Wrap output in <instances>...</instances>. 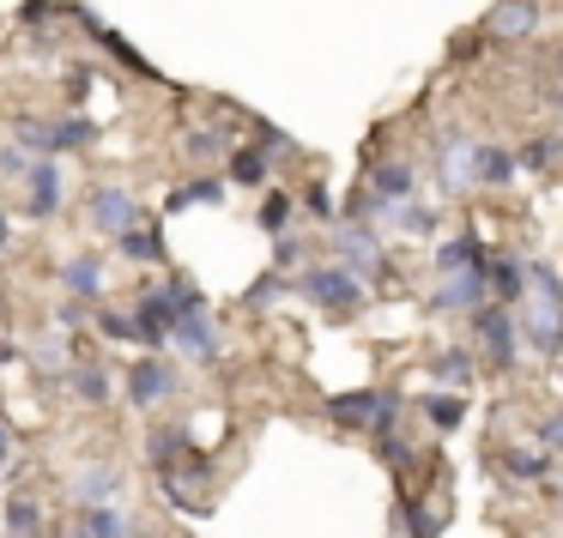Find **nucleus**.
<instances>
[{
    "instance_id": "obj_11",
    "label": "nucleus",
    "mask_w": 563,
    "mask_h": 538,
    "mask_svg": "<svg viewBox=\"0 0 563 538\" xmlns=\"http://www.w3.org/2000/svg\"><path fill=\"white\" fill-rule=\"evenodd\" d=\"M473 146H478V139H466V134H449V139H442V188H449V194L478 188V182H473Z\"/></svg>"
},
{
    "instance_id": "obj_22",
    "label": "nucleus",
    "mask_w": 563,
    "mask_h": 538,
    "mask_svg": "<svg viewBox=\"0 0 563 538\" xmlns=\"http://www.w3.org/2000/svg\"><path fill=\"white\" fill-rule=\"evenodd\" d=\"M219 200H224L219 176H195L188 188H176V194H170V206H219Z\"/></svg>"
},
{
    "instance_id": "obj_30",
    "label": "nucleus",
    "mask_w": 563,
    "mask_h": 538,
    "mask_svg": "<svg viewBox=\"0 0 563 538\" xmlns=\"http://www.w3.org/2000/svg\"><path fill=\"white\" fill-rule=\"evenodd\" d=\"M406 533H412V538H437L442 533V520H437V508H424V502H406Z\"/></svg>"
},
{
    "instance_id": "obj_3",
    "label": "nucleus",
    "mask_w": 563,
    "mask_h": 538,
    "mask_svg": "<svg viewBox=\"0 0 563 538\" xmlns=\"http://www.w3.org/2000/svg\"><path fill=\"white\" fill-rule=\"evenodd\" d=\"M297 291L316 309H333V315H352V309L364 303V284H357L352 267H309L303 279H297Z\"/></svg>"
},
{
    "instance_id": "obj_10",
    "label": "nucleus",
    "mask_w": 563,
    "mask_h": 538,
    "mask_svg": "<svg viewBox=\"0 0 563 538\" xmlns=\"http://www.w3.org/2000/svg\"><path fill=\"white\" fill-rule=\"evenodd\" d=\"M25 212H37V218H49L55 206H62V170H55V158L43 164H25Z\"/></svg>"
},
{
    "instance_id": "obj_39",
    "label": "nucleus",
    "mask_w": 563,
    "mask_h": 538,
    "mask_svg": "<svg viewBox=\"0 0 563 538\" xmlns=\"http://www.w3.org/2000/svg\"><path fill=\"white\" fill-rule=\"evenodd\" d=\"M79 538H86V533H79Z\"/></svg>"
},
{
    "instance_id": "obj_16",
    "label": "nucleus",
    "mask_w": 563,
    "mask_h": 538,
    "mask_svg": "<svg viewBox=\"0 0 563 538\" xmlns=\"http://www.w3.org/2000/svg\"><path fill=\"white\" fill-rule=\"evenodd\" d=\"M369 194H376V200H412L418 194L412 164H382V170L369 176Z\"/></svg>"
},
{
    "instance_id": "obj_35",
    "label": "nucleus",
    "mask_w": 563,
    "mask_h": 538,
    "mask_svg": "<svg viewBox=\"0 0 563 538\" xmlns=\"http://www.w3.org/2000/svg\"><path fill=\"white\" fill-rule=\"evenodd\" d=\"M539 448H563V412H551L545 424H539Z\"/></svg>"
},
{
    "instance_id": "obj_13",
    "label": "nucleus",
    "mask_w": 563,
    "mask_h": 538,
    "mask_svg": "<svg viewBox=\"0 0 563 538\" xmlns=\"http://www.w3.org/2000/svg\"><path fill=\"white\" fill-rule=\"evenodd\" d=\"M170 339H176V345H188L195 357H212V351H219V333H212V321H207V303H188Z\"/></svg>"
},
{
    "instance_id": "obj_32",
    "label": "nucleus",
    "mask_w": 563,
    "mask_h": 538,
    "mask_svg": "<svg viewBox=\"0 0 563 538\" xmlns=\"http://www.w3.org/2000/svg\"><path fill=\"white\" fill-rule=\"evenodd\" d=\"M279 291H285V279H279V272H267L261 284H249V291H243V303H249V309H261V303H273Z\"/></svg>"
},
{
    "instance_id": "obj_1",
    "label": "nucleus",
    "mask_w": 563,
    "mask_h": 538,
    "mask_svg": "<svg viewBox=\"0 0 563 538\" xmlns=\"http://www.w3.org/2000/svg\"><path fill=\"white\" fill-rule=\"evenodd\" d=\"M527 291H533V303L515 321V333L527 339V351L558 357L563 351V279H558V267L533 260V267H527Z\"/></svg>"
},
{
    "instance_id": "obj_21",
    "label": "nucleus",
    "mask_w": 563,
    "mask_h": 538,
    "mask_svg": "<svg viewBox=\"0 0 563 538\" xmlns=\"http://www.w3.org/2000/svg\"><path fill=\"white\" fill-rule=\"evenodd\" d=\"M86 538H128V514H115L110 502H86Z\"/></svg>"
},
{
    "instance_id": "obj_26",
    "label": "nucleus",
    "mask_w": 563,
    "mask_h": 538,
    "mask_svg": "<svg viewBox=\"0 0 563 538\" xmlns=\"http://www.w3.org/2000/svg\"><path fill=\"white\" fill-rule=\"evenodd\" d=\"M224 152H231V139H224L219 127H195V134H188V158H195V164L224 158Z\"/></svg>"
},
{
    "instance_id": "obj_20",
    "label": "nucleus",
    "mask_w": 563,
    "mask_h": 538,
    "mask_svg": "<svg viewBox=\"0 0 563 538\" xmlns=\"http://www.w3.org/2000/svg\"><path fill=\"white\" fill-rule=\"evenodd\" d=\"M231 182L236 188H261V182H267V152H261V146L231 152Z\"/></svg>"
},
{
    "instance_id": "obj_29",
    "label": "nucleus",
    "mask_w": 563,
    "mask_h": 538,
    "mask_svg": "<svg viewBox=\"0 0 563 538\" xmlns=\"http://www.w3.org/2000/svg\"><path fill=\"white\" fill-rule=\"evenodd\" d=\"M74 393H79V400H86V405H103V400H110V381H103V369H74Z\"/></svg>"
},
{
    "instance_id": "obj_38",
    "label": "nucleus",
    "mask_w": 563,
    "mask_h": 538,
    "mask_svg": "<svg viewBox=\"0 0 563 538\" xmlns=\"http://www.w3.org/2000/svg\"><path fill=\"white\" fill-rule=\"evenodd\" d=\"M558 496H563V472H558Z\"/></svg>"
},
{
    "instance_id": "obj_31",
    "label": "nucleus",
    "mask_w": 563,
    "mask_h": 538,
    "mask_svg": "<svg viewBox=\"0 0 563 538\" xmlns=\"http://www.w3.org/2000/svg\"><path fill=\"white\" fill-rule=\"evenodd\" d=\"M558 152H563L558 139H533V146H527V152H521V158H515V164H527V170H545V164L558 158Z\"/></svg>"
},
{
    "instance_id": "obj_36",
    "label": "nucleus",
    "mask_w": 563,
    "mask_h": 538,
    "mask_svg": "<svg viewBox=\"0 0 563 538\" xmlns=\"http://www.w3.org/2000/svg\"><path fill=\"white\" fill-rule=\"evenodd\" d=\"M13 460V436H7V417H0V466Z\"/></svg>"
},
{
    "instance_id": "obj_34",
    "label": "nucleus",
    "mask_w": 563,
    "mask_h": 538,
    "mask_svg": "<svg viewBox=\"0 0 563 538\" xmlns=\"http://www.w3.org/2000/svg\"><path fill=\"white\" fill-rule=\"evenodd\" d=\"M98 333L103 339H134V315H115L110 309V315H98Z\"/></svg>"
},
{
    "instance_id": "obj_8",
    "label": "nucleus",
    "mask_w": 563,
    "mask_h": 538,
    "mask_svg": "<svg viewBox=\"0 0 563 538\" xmlns=\"http://www.w3.org/2000/svg\"><path fill=\"white\" fill-rule=\"evenodd\" d=\"M170 393H176V369L164 363V357H146V363L128 369V400L134 405H158V400H170Z\"/></svg>"
},
{
    "instance_id": "obj_18",
    "label": "nucleus",
    "mask_w": 563,
    "mask_h": 538,
    "mask_svg": "<svg viewBox=\"0 0 563 538\" xmlns=\"http://www.w3.org/2000/svg\"><path fill=\"white\" fill-rule=\"evenodd\" d=\"M37 533H43V508L13 490V496H7V538H37Z\"/></svg>"
},
{
    "instance_id": "obj_5",
    "label": "nucleus",
    "mask_w": 563,
    "mask_h": 538,
    "mask_svg": "<svg viewBox=\"0 0 563 538\" xmlns=\"http://www.w3.org/2000/svg\"><path fill=\"white\" fill-rule=\"evenodd\" d=\"M473 327H478V345H485L490 363H515L521 351V333H515V315L503 303H478L473 309Z\"/></svg>"
},
{
    "instance_id": "obj_23",
    "label": "nucleus",
    "mask_w": 563,
    "mask_h": 538,
    "mask_svg": "<svg viewBox=\"0 0 563 538\" xmlns=\"http://www.w3.org/2000/svg\"><path fill=\"white\" fill-rule=\"evenodd\" d=\"M430 376H437L442 388H466V381H473V351H442L437 363H430Z\"/></svg>"
},
{
    "instance_id": "obj_12",
    "label": "nucleus",
    "mask_w": 563,
    "mask_h": 538,
    "mask_svg": "<svg viewBox=\"0 0 563 538\" xmlns=\"http://www.w3.org/2000/svg\"><path fill=\"white\" fill-rule=\"evenodd\" d=\"M485 31H490V37H503V43H521V37H533V31H539V7H533V0H503Z\"/></svg>"
},
{
    "instance_id": "obj_2",
    "label": "nucleus",
    "mask_w": 563,
    "mask_h": 538,
    "mask_svg": "<svg viewBox=\"0 0 563 538\" xmlns=\"http://www.w3.org/2000/svg\"><path fill=\"white\" fill-rule=\"evenodd\" d=\"M188 303H207V296H200L195 284H183V279H164V291H146V296H140V309H134V339L158 351V345L176 333V321H183Z\"/></svg>"
},
{
    "instance_id": "obj_14",
    "label": "nucleus",
    "mask_w": 563,
    "mask_h": 538,
    "mask_svg": "<svg viewBox=\"0 0 563 538\" xmlns=\"http://www.w3.org/2000/svg\"><path fill=\"white\" fill-rule=\"evenodd\" d=\"M485 279H490V296H497V303H515V296H527V267H521L515 255L485 260Z\"/></svg>"
},
{
    "instance_id": "obj_19",
    "label": "nucleus",
    "mask_w": 563,
    "mask_h": 538,
    "mask_svg": "<svg viewBox=\"0 0 563 538\" xmlns=\"http://www.w3.org/2000/svg\"><path fill=\"white\" fill-rule=\"evenodd\" d=\"M478 260H490V255H485V243H478V236H454V243H442V248H437V267H442V272L478 267Z\"/></svg>"
},
{
    "instance_id": "obj_27",
    "label": "nucleus",
    "mask_w": 563,
    "mask_h": 538,
    "mask_svg": "<svg viewBox=\"0 0 563 538\" xmlns=\"http://www.w3.org/2000/svg\"><path fill=\"white\" fill-rule=\"evenodd\" d=\"M424 417H430L437 429H461L466 405H461V400H449V393H430V400H424Z\"/></svg>"
},
{
    "instance_id": "obj_9",
    "label": "nucleus",
    "mask_w": 563,
    "mask_h": 538,
    "mask_svg": "<svg viewBox=\"0 0 563 538\" xmlns=\"http://www.w3.org/2000/svg\"><path fill=\"white\" fill-rule=\"evenodd\" d=\"M485 296H490V279H485V260H478V267L449 272V284H437L430 303H437V309H478Z\"/></svg>"
},
{
    "instance_id": "obj_28",
    "label": "nucleus",
    "mask_w": 563,
    "mask_h": 538,
    "mask_svg": "<svg viewBox=\"0 0 563 538\" xmlns=\"http://www.w3.org/2000/svg\"><path fill=\"white\" fill-rule=\"evenodd\" d=\"M503 466H509V478H527V484H533V478H545V472H551V466H545V448H539V453L515 448V453H503Z\"/></svg>"
},
{
    "instance_id": "obj_4",
    "label": "nucleus",
    "mask_w": 563,
    "mask_h": 538,
    "mask_svg": "<svg viewBox=\"0 0 563 538\" xmlns=\"http://www.w3.org/2000/svg\"><path fill=\"white\" fill-rule=\"evenodd\" d=\"M328 417L345 429H394L400 400L394 393H340V400H328Z\"/></svg>"
},
{
    "instance_id": "obj_25",
    "label": "nucleus",
    "mask_w": 563,
    "mask_h": 538,
    "mask_svg": "<svg viewBox=\"0 0 563 538\" xmlns=\"http://www.w3.org/2000/svg\"><path fill=\"white\" fill-rule=\"evenodd\" d=\"M115 484H122V478H115L110 466H91V472L74 484V496H79V502H110V496H115Z\"/></svg>"
},
{
    "instance_id": "obj_15",
    "label": "nucleus",
    "mask_w": 563,
    "mask_h": 538,
    "mask_svg": "<svg viewBox=\"0 0 563 538\" xmlns=\"http://www.w3.org/2000/svg\"><path fill=\"white\" fill-rule=\"evenodd\" d=\"M473 182H485V188L515 182V158L503 146H485V139H478V146H473Z\"/></svg>"
},
{
    "instance_id": "obj_33",
    "label": "nucleus",
    "mask_w": 563,
    "mask_h": 538,
    "mask_svg": "<svg viewBox=\"0 0 563 538\" xmlns=\"http://www.w3.org/2000/svg\"><path fill=\"white\" fill-rule=\"evenodd\" d=\"M285 218H291V200H285V194H267V212H261V224H267V231L279 236V231H285Z\"/></svg>"
},
{
    "instance_id": "obj_7",
    "label": "nucleus",
    "mask_w": 563,
    "mask_h": 538,
    "mask_svg": "<svg viewBox=\"0 0 563 538\" xmlns=\"http://www.w3.org/2000/svg\"><path fill=\"white\" fill-rule=\"evenodd\" d=\"M333 248H340V255H345V267H352V272H364V279H382V272H388V260H382L376 231H364V224H340V231H333Z\"/></svg>"
},
{
    "instance_id": "obj_24",
    "label": "nucleus",
    "mask_w": 563,
    "mask_h": 538,
    "mask_svg": "<svg viewBox=\"0 0 563 538\" xmlns=\"http://www.w3.org/2000/svg\"><path fill=\"white\" fill-rule=\"evenodd\" d=\"M115 248H122L128 260H164V236L140 231V224H134V231H122V236H115Z\"/></svg>"
},
{
    "instance_id": "obj_17",
    "label": "nucleus",
    "mask_w": 563,
    "mask_h": 538,
    "mask_svg": "<svg viewBox=\"0 0 563 538\" xmlns=\"http://www.w3.org/2000/svg\"><path fill=\"white\" fill-rule=\"evenodd\" d=\"M62 279H67V291H74V296H86V303H91V296L103 291V260L98 255H79V260H67Z\"/></svg>"
},
{
    "instance_id": "obj_37",
    "label": "nucleus",
    "mask_w": 563,
    "mask_h": 538,
    "mask_svg": "<svg viewBox=\"0 0 563 538\" xmlns=\"http://www.w3.org/2000/svg\"><path fill=\"white\" fill-rule=\"evenodd\" d=\"M0 243H7V218H0Z\"/></svg>"
},
{
    "instance_id": "obj_6",
    "label": "nucleus",
    "mask_w": 563,
    "mask_h": 538,
    "mask_svg": "<svg viewBox=\"0 0 563 538\" xmlns=\"http://www.w3.org/2000/svg\"><path fill=\"white\" fill-rule=\"evenodd\" d=\"M91 224H98L103 236H122V231H134L140 224V200L128 194V188H91Z\"/></svg>"
}]
</instances>
